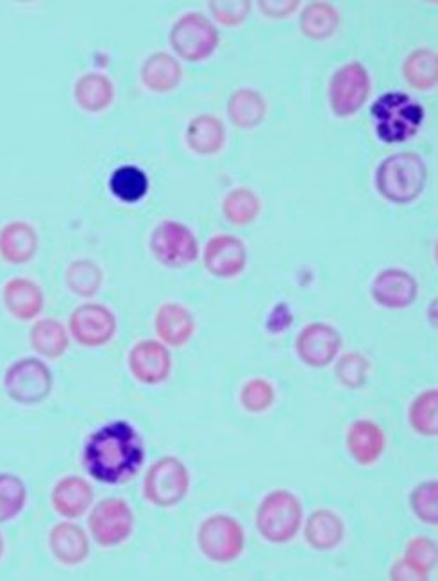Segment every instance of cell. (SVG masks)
<instances>
[{
	"instance_id": "obj_1",
	"label": "cell",
	"mask_w": 438,
	"mask_h": 581,
	"mask_svg": "<svg viewBox=\"0 0 438 581\" xmlns=\"http://www.w3.org/2000/svg\"><path fill=\"white\" fill-rule=\"evenodd\" d=\"M144 460V442L126 421L106 424L84 444V469L101 484H126L138 475Z\"/></svg>"
},
{
	"instance_id": "obj_2",
	"label": "cell",
	"mask_w": 438,
	"mask_h": 581,
	"mask_svg": "<svg viewBox=\"0 0 438 581\" xmlns=\"http://www.w3.org/2000/svg\"><path fill=\"white\" fill-rule=\"evenodd\" d=\"M428 183L425 159L415 153L392 154L379 163L376 188L394 205H410L419 199Z\"/></svg>"
},
{
	"instance_id": "obj_3",
	"label": "cell",
	"mask_w": 438,
	"mask_h": 581,
	"mask_svg": "<svg viewBox=\"0 0 438 581\" xmlns=\"http://www.w3.org/2000/svg\"><path fill=\"white\" fill-rule=\"evenodd\" d=\"M373 118L379 139L399 144L417 135L425 121V110L406 93L388 92L374 103Z\"/></svg>"
},
{
	"instance_id": "obj_4",
	"label": "cell",
	"mask_w": 438,
	"mask_h": 581,
	"mask_svg": "<svg viewBox=\"0 0 438 581\" xmlns=\"http://www.w3.org/2000/svg\"><path fill=\"white\" fill-rule=\"evenodd\" d=\"M303 522V507L290 490H272L261 499L257 510V528L272 544H284L298 535Z\"/></svg>"
},
{
	"instance_id": "obj_5",
	"label": "cell",
	"mask_w": 438,
	"mask_h": 581,
	"mask_svg": "<svg viewBox=\"0 0 438 581\" xmlns=\"http://www.w3.org/2000/svg\"><path fill=\"white\" fill-rule=\"evenodd\" d=\"M190 473L176 456H164L150 465L144 479V496L155 507L173 508L187 498Z\"/></svg>"
},
{
	"instance_id": "obj_6",
	"label": "cell",
	"mask_w": 438,
	"mask_h": 581,
	"mask_svg": "<svg viewBox=\"0 0 438 581\" xmlns=\"http://www.w3.org/2000/svg\"><path fill=\"white\" fill-rule=\"evenodd\" d=\"M197 544L211 562L231 563L243 553L246 533L234 517L215 513L202 521Z\"/></svg>"
},
{
	"instance_id": "obj_7",
	"label": "cell",
	"mask_w": 438,
	"mask_h": 581,
	"mask_svg": "<svg viewBox=\"0 0 438 581\" xmlns=\"http://www.w3.org/2000/svg\"><path fill=\"white\" fill-rule=\"evenodd\" d=\"M220 38L213 23L201 13L182 14L170 31V45L182 60L199 63L217 51Z\"/></svg>"
},
{
	"instance_id": "obj_8",
	"label": "cell",
	"mask_w": 438,
	"mask_h": 581,
	"mask_svg": "<svg viewBox=\"0 0 438 581\" xmlns=\"http://www.w3.org/2000/svg\"><path fill=\"white\" fill-rule=\"evenodd\" d=\"M54 385L51 369L38 359H22L8 367L6 394L20 405H36L48 400Z\"/></svg>"
},
{
	"instance_id": "obj_9",
	"label": "cell",
	"mask_w": 438,
	"mask_h": 581,
	"mask_svg": "<svg viewBox=\"0 0 438 581\" xmlns=\"http://www.w3.org/2000/svg\"><path fill=\"white\" fill-rule=\"evenodd\" d=\"M150 252L156 260L168 269H181L190 266L199 255L196 235L185 224L164 220L150 235Z\"/></svg>"
},
{
	"instance_id": "obj_10",
	"label": "cell",
	"mask_w": 438,
	"mask_h": 581,
	"mask_svg": "<svg viewBox=\"0 0 438 581\" xmlns=\"http://www.w3.org/2000/svg\"><path fill=\"white\" fill-rule=\"evenodd\" d=\"M371 77L359 61H351L336 70L330 83V104L338 118L358 113L367 103Z\"/></svg>"
},
{
	"instance_id": "obj_11",
	"label": "cell",
	"mask_w": 438,
	"mask_h": 581,
	"mask_svg": "<svg viewBox=\"0 0 438 581\" xmlns=\"http://www.w3.org/2000/svg\"><path fill=\"white\" fill-rule=\"evenodd\" d=\"M90 531L103 548H113L129 539L135 530V513L124 499L107 498L90 513Z\"/></svg>"
},
{
	"instance_id": "obj_12",
	"label": "cell",
	"mask_w": 438,
	"mask_h": 581,
	"mask_svg": "<svg viewBox=\"0 0 438 581\" xmlns=\"http://www.w3.org/2000/svg\"><path fill=\"white\" fill-rule=\"evenodd\" d=\"M71 333L84 347H101L117 333V317L104 304H83L72 312Z\"/></svg>"
},
{
	"instance_id": "obj_13",
	"label": "cell",
	"mask_w": 438,
	"mask_h": 581,
	"mask_svg": "<svg viewBox=\"0 0 438 581\" xmlns=\"http://www.w3.org/2000/svg\"><path fill=\"white\" fill-rule=\"evenodd\" d=\"M342 347V336L333 325L313 322L303 328L295 340L299 359L309 367L322 369L336 359Z\"/></svg>"
},
{
	"instance_id": "obj_14",
	"label": "cell",
	"mask_w": 438,
	"mask_h": 581,
	"mask_svg": "<svg viewBox=\"0 0 438 581\" xmlns=\"http://www.w3.org/2000/svg\"><path fill=\"white\" fill-rule=\"evenodd\" d=\"M248 266V249L233 235H217L206 243L205 267L215 278L231 279Z\"/></svg>"
},
{
	"instance_id": "obj_15",
	"label": "cell",
	"mask_w": 438,
	"mask_h": 581,
	"mask_svg": "<svg viewBox=\"0 0 438 581\" xmlns=\"http://www.w3.org/2000/svg\"><path fill=\"white\" fill-rule=\"evenodd\" d=\"M129 369L133 376L145 385L167 382L173 371V359L164 345L155 340H142L131 349Z\"/></svg>"
},
{
	"instance_id": "obj_16",
	"label": "cell",
	"mask_w": 438,
	"mask_h": 581,
	"mask_svg": "<svg viewBox=\"0 0 438 581\" xmlns=\"http://www.w3.org/2000/svg\"><path fill=\"white\" fill-rule=\"evenodd\" d=\"M374 301L387 310H403L417 299V279L403 269L382 270L371 287Z\"/></svg>"
},
{
	"instance_id": "obj_17",
	"label": "cell",
	"mask_w": 438,
	"mask_h": 581,
	"mask_svg": "<svg viewBox=\"0 0 438 581\" xmlns=\"http://www.w3.org/2000/svg\"><path fill=\"white\" fill-rule=\"evenodd\" d=\"M347 449L358 465H373L385 453L387 437L378 424L368 418H358L347 429Z\"/></svg>"
},
{
	"instance_id": "obj_18",
	"label": "cell",
	"mask_w": 438,
	"mask_h": 581,
	"mask_svg": "<svg viewBox=\"0 0 438 581\" xmlns=\"http://www.w3.org/2000/svg\"><path fill=\"white\" fill-rule=\"evenodd\" d=\"M4 307L19 321H33L43 310V290L31 279L14 278L4 287Z\"/></svg>"
},
{
	"instance_id": "obj_19",
	"label": "cell",
	"mask_w": 438,
	"mask_h": 581,
	"mask_svg": "<svg viewBox=\"0 0 438 581\" xmlns=\"http://www.w3.org/2000/svg\"><path fill=\"white\" fill-rule=\"evenodd\" d=\"M94 501V488L80 476L60 479L52 490V507L66 519L83 516Z\"/></svg>"
},
{
	"instance_id": "obj_20",
	"label": "cell",
	"mask_w": 438,
	"mask_h": 581,
	"mask_svg": "<svg viewBox=\"0 0 438 581\" xmlns=\"http://www.w3.org/2000/svg\"><path fill=\"white\" fill-rule=\"evenodd\" d=\"M156 333L165 344L181 347L196 331V321L187 308L178 302L161 304L155 317Z\"/></svg>"
},
{
	"instance_id": "obj_21",
	"label": "cell",
	"mask_w": 438,
	"mask_h": 581,
	"mask_svg": "<svg viewBox=\"0 0 438 581\" xmlns=\"http://www.w3.org/2000/svg\"><path fill=\"white\" fill-rule=\"evenodd\" d=\"M36 251L38 235L33 226L14 220L0 229V256L11 266H24Z\"/></svg>"
},
{
	"instance_id": "obj_22",
	"label": "cell",
	"mask_w": 438,
	"mask_h": 581,
	"mask_svg": "<svg viewBox=\"0 0 438 581\" xmlns=\"http://www.w3.org/2000/svg\"><path fill=\"white\" fill-rule=\"evenodd\" d=\"M49 546L52 554L65 566H80L90 554L88 537L80 526L72 522L54 526L49 537Z\"/></svg>"
},
{
	"instance_id": "obj_23",
	"label": "cell",
	"mask_w": 438,
	"mask_h": 581,
	"mask_svg": "<svg viewBox=\"0 0 438 581\" xmlns=\"http://www.w3.org/2000/svg\"><path fill=\"white\" fill-rule=\"evenodd\" d=\"M344 535V521L332 510L313 511L304 526V539L315 551H333L342 544Z\"/></svg>"
},
{
	"instance_id": "obj_24",
	"label": "cell",
	"mask_w": 438,
	"mask_h": 581,
	"mask_svg": "<svg viewBox=\"0 0 438 581\" xmlns=\"http://www.w3.org/2000/svg\"><path fill=\"white\" fill-rule=\"evenodd\" d=\"M142 81L150 92L165 93L178 89L181 83L182 70L178 61L165 52H156L142 65Z\"/></svg>"
},
{
	"instance_id": "obj_25",
	"label": "cell",
	"mask_w": 438,
	"mask_h": 581,
	"mask_svg": "<svg viewBox=\"0 0 438 581\" xmlns=\"http://www.w3.org/2000/svg\"><path fill=\"white\" fill-rule=\"evenodd\" d=\"M75 103L88 113H101L112 106L115 89L103 74L81 75L74 86Z\"/></svg>"
},
{
	"instance_id": "obj_26",
	"label": "cell",
	"mask_w": 438,
	"mask_h": 581,
	"mask_svg": "<svg viewBox=\"0 0 438 581\" xmlns=\"http://www.w3.org/2000/svg\"><path fill=\"white\" fill-rule=\"evenodd\" d=\"M187 142L190 149L197 154L219 153L225 147L226 129L219 116L199 115L190 122L187 129Z\"/></svg>"
},
{
	"instance_id": "obj_27",
	"label": "cell",
	"mask_w": 438,
	"mask_h": 581,
	"mask_svg": "<svg viewBox=\"0 0 438 581\" xmlns=\"http://www.w3.org/2000/svg\"><path fill=\"white\" fill-rule=\"evenodd\" d=\"M228 115L237 127L251 129L260 126L267 115L265 98L257 90H237L229 98Z\"/></svg>"
},
{
	"instance_id": "obj_28",
	"label": "cell",
	"mask_w": 438,
	"mask_h": 581,
	"mask_svg": "<svg viewBox=\"0 0 438 581\" xmlns=\"http://www.w3.org/2000/svg\"><path fill=\"white\" fill-rule=\"evenodd\" d=\"M31 345L38 354L45 359H61L69 349V333L65 325L56 319L38 321L31 330Z\"/></svg>"
},
{
	"instance_id": "obj_29",
	"label": "cell",
	"mask_w": 438,
	"mask_h": 581,
	"mask_svg": "<svg viewBox=\"0 0 438 581\" xmlns=\"http://www.w3.org/2000/svg\"><path fill=\"white\" fill-rule=\"evenodd\" d=\"M109 190L126 205L140 203L149 191V177L135 165L118 167L109 177Z\"/></svg>"
},
{
	"instance_id": "obj_30",
	"label": "cell",
	"mask_w": 438,
	"mask_h": 581,
	"mask_svg": "<svg viewBox=\"0 0 438 581\" xmlns=\"http://www.w3.org/2000/svg\"><path fill=\"white\" fill-rule=\"evenodd\" d=\"M341 25V14L327 2H313L301 14V31L312 40H326Z\"/></svg>"
},
{
	"instance_id": "obj_31",
	"label": "cell",
	"mask_w": 438,
	"mask_h": 581,
	"mask_svg": "<svg viewBox=\"0 0 438 581\" xmlns=\"http://www.w3.org/2000/svg\"><path fill=\"white\" fill-rule=\"evenodd\" d=\"M406 83L415 90H431L437 84L438 61L437 54L429 49H417L406 58L403 66Z\"/></svg>"
},
{
	"instance_id": "obj_32",
	"label": "cell",
	"mask_w": 438,
	"mask_h": 581,
	"mask_svg": "<svg viewBox=\"0 0 438 581\" xmlns=\"http://www.w3.org/2000/svg\"><path fill=\"white\" fill-rule=\"evenodd\" d=\"M437 388L420 392L411 401L410 409H408V423H410L411 429L423 435V437H437Z\"/></svg>"
},
{
	"instance_id": "obj_33",
	"label": "cell",
	"mask_w": 438,
	"mask_h": 581,
	"mask_svg": "<svg viewBox=\"0 0 438 581\" xmlns=\"http://www.w3.org/2000/svg\"><path fill=\"white\" fill-rule=\"evenodd\" d=\"M260 209V199L249 188H237V190L229 191L225 203H222L226 219L234 226H248L257 219Z\"/></svg>"
},
{
	"instance_id": "obj_34",
	"label": "cell",
	"mask_w": 438,
	"mask_h": 581,
	"mask_svg": "<svg viewBox=\"0 0 438 581\" xmlns=\"http://www.w3.org/2000/svg\"><path fill=\"white\" fill-rule=\"evenodd\" d=\"M103 270L90 260H77L66 269V284L80 298H94L103 284Z\"/></svg>"
},
{
	"instance_id": "obj_35",
	"label": "cell",
	"mask_w": 438,
	"mask_h": 581,
	"mask_svg": "<svg viewBox=\"0 0 438 581\" xmlns=\"http://www.w3.org/2000/svg\"><path fill=\"white\" fill-rule=\"evenodd\" d=\"M28 490L19 476L0 475V525L11 521L24 510Z\"/></svg>"
},
{
	"instance_id": "obj_36",
	"label": "cell",
	"mask_w": 438,
	"mask_h": 581,
	"mask_svg": "<svg viewBox=\"0 0 438 581\" xmlns=\"http://www.w3.org/2000/svg\"><path fill=\"white\" fill-rule=\"evenodd\" d=\"M437 492L438 485L435 479L417 485L410 494V508L420 522L425 525H437Z\"/></svg>"
},
{
	"instance_id": "obj_37",
	"label": "cell",
	"mask_w": 438,
	"mask_h": 581,
	"mask_svg": "<svg viewBox=\"0 0 438 581\" xmlns=\"http://www.w3.org/2000/svg\"><path fill=\"white\" fill-rule=\"evenodd\" d=\"M371 362L362 353H347L336 363V377L347 388H362L367 382Z\"/></svg>"
},
{
	"instance_id": "obj_38",
	"label": "cell",
	"mask_w": 438,
	"mask_h": 581,
	"mask_svg": "<svg viewBox=\"0 0 438 581\" xmlns=\"http://www.w3.org/2000/svg\"><path fill=\"white\" fill-rule=\"evenodd\" d=\"M274 397V386L261 377H254L251 382L246 383L240 392V403L251 414H261L271 408Z\"/></svg>"
},
{
	"instance_id": "obj_39",
	"label": "cell",
	"mask_w": 438,
	"mask_h": 581,
	"mask_svg": "<svg viewBox=\"0 0 438 581\" xmlns=\"http://www.w3.org/2000/svg\"><path fill=\"white\" fill-rule=\"evenodd\" d=\"M403 560L410 563L411 568L423 572L425 577H429V572L434 571L435 566H437V544H435V540L426 539V537H415L406 544Z\"/></svg>"
},
{
	"instance_id": "obj_40",
	"label": "cell",
	"mask_w": 438,
	"mask_h": 581,
	"mask_svg": "<svg viewBox=\"0 0 438 581\" xmlns=\"http://www.w3.org/2000/svg\"><path fill=\"white\" fill-rule=\"evenodd\" d=\"M210 10L220 23L238 25L248 17L251 2H210Z\"/></svg>"
},
{
	"instance_id": "obj_41",
	"label": "cell",
	"mask_w": 438,
	"mask_h": 581,
	"mask_svg": "<svg viewBox=\"0 0 438 581\" xmlns=\"http://www.w3.org/2000/svg\"><path fill=\"white\" fill-rule=\"evenodd\" d=\"M390 578L394 581L428 580V577L411 568L410 563L405 562V560L394 563V568L390 569Z\"/></svg>"
},
{
	"instance_id": "obj_42",
	"label": "cell",
	"mask_w": 438,
	"mask_h": 581,
	"mask_svg": "<svg viewBox=\"0 0 438 581\" xmlns=\"http://www.w3.org/2000/svg\"><path fill=\"white\" fill-rule=\"evenodd\" d=\"M2 553H4V540L0 537V557H2Z\"/></svg>"
}]
</instances>
